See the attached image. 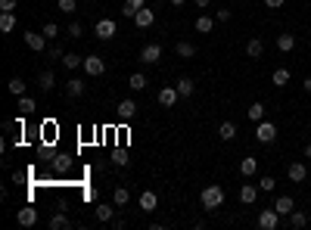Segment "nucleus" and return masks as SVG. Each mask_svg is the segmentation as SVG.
Returning a JSON list of instances; mask_svg holds the SVG:
<instances>
[{"label":"nucleus","instance_id":"nucleus-39","mask_svg":"<svg viewBox=\"0 0 311 230\" xmlns=\"http://www.w3.org/2000/svg\"><path fill=\"white\" fill-rule=\"evenodd\" d=\"M56 7H59L62 13H75V7H78V0H56Z\"/></svg>","mask_w":311,"mask_h":230},{"label":"nucleus","instance_id":"nucleus-42","mask_svg":"<svg viewBox=\"0 0 311 230\" xmlns=\"http://www.w3.org/2000/svg\"><path fill=\"white\" fill-rule=\"evenodd\" d=\"M16 10V0H0V13H13Z\"/></svg>","mask_w":311,"mask_h":230},{"label":"nucleus","instance_id":"nucleus-16","mask_svg":"<svg viewBox=\"0 0 311 230\" xmlns=\"http://www.w3.org/2000/svg\"><path fill=\"white\" fill-rule=\"evenodd\" d=\"M255 171H258V159H255V156H246V159L240 162V174H243V177H252Z\"/></svg>","mask_w":311,"mask_h":230},{"label":"nucleus","instance_id":"nucleus-48","mask_svg":"<svg viewBox=\"0 0 311 230\" xmlns=\"http://www.w3.org/2000/svg\"><path fill=\"white\" fill-rule=\"evenodd\" d=\"M193 4H196V7H203V10H206V7L212 4V0H193Z\"/></svg>","mask_w":311,"mask_h":230},{"label":"nucleus","instance_id":"nucleus-40","mask_svg":"<svg viewBox=\"0 0 311 230\" xmlns=\"http://www.w3.org/2000/svg\"><path fill=\"white\" fill-rule=\"evenodd\" d=\"M44 37H47V41H50V37H59V25L47 22V25H44Z\"/></svg>","mask_w":311,"mask_h":230},{"label":"nucleus","instance_id":"nucleus-4","mask_svg":"<svg viewBox=\"0 0 311 230\" xmlns=\"http://www.w3.org/2000/svg\"><path fill=\"white\" fill-rule=\"evenodd\" d=\"M94 34L100 37V41H112V37H115V22L112 19H100L94 25Z\"/></svg>","mask_w":311,"mask_h":230},{"label":"nucleus","instance_id":"nucleus-19","mask_svg":"<svg viewBox=\"0 0 311 230\" xmlns=\"http://www.w3.org/2000/svg\"><path fill=\"white\" fill-rule=\"evenodd\" d=\"M274 209H277L280 215H290V212H296V205H293V196H277Z\"/></svg>","mask_w":311,"mask_h":230},{"label":"nucleus","instance_id":"nucleus-31","mask_svg":"<svg viewBox=\"0 0 311 230\" xmlns=\"http://www.w3.org/2000/svg\"><path fill=\"white\" fill-rule=\"evenodd\" d=\"M112 215H115V205H106V202L97 205V218L100 221H112Z\"/></svg>","mask_w":311,"mask_h":230},{"label":"nucleus","instance_id":"nucleus-43","mask_svg":"<svg viewBox=\"0 0 311 230\" xmlns=\"http://www.w3.org/2000/svg\"><path fill=\"white\" fill-rule=\"evenodd\" d=\"M53 168H56V171H65V168H69V159H65V156H59V159L53 162Z\"/></svg>","mask_w":311,"mask_h":230},{"label":"nucleus","instance_id":"nucleus-37","mask_svg":"<svg viewBox=\"0 0 311 230\" xmlns=\"http://www.w3.org/2000/svg\"><path fill=\"white\" fill-rule=\"evenodd\" d=\"M112 162L119 165V168H125V165L131 162V159H128V149H115V156H112Z\"/></svg>","mask_w":311,"mask_h":230},{"label":"nucleus","instance_id":"nucleus-14","mask_svg":"<svg viewBox=\"0 0 311 230\" xmlns=\"http://www.w3.org/2000/svg\"><path fill=\"white\" fill-rule=\"evenodd\" d=\"M134 115H137V103H134V100H122V103H119V119L128 122V119H134Z\"/></svg>","mask_w":311,"mask_h":230},{"label":"nucleus","instance_id":"nucleus-17","mask_svg":"<svg viewBox=\"0 0 311 230\" xmlns=\"http://www.w3.org/2000/svg\"><path fill=\"white\" fill-rule=\"evenodd\" d=\"M37 84H41V90H50V87L56 84V75H53L50 68H44L41 75H37Z\"/></svg>","mask_w":311,"mask_h":230},{"label":"nucleus","instance_id":"nucleus-47","mask_svg":"<svg viewBox=\"0 0 311 230\" xmlns=\"http://www.w3.org/2000/svg\"><path fill=\"white\" fill-rule=\"evenodd\" d=\"M302 87H305V94H311V75H308V78L302 81Z\"/></svg>","mask_w":311,"mask_h":230},{"label":"nucleus","instance_id":"nucleus-26","mask_svg":"<svg viewBox=\"0 0 311 230\" xmlns=\"http://www.w3.org/2000/svg\"><path fill=\"white\" fill-rule=\"evenodd\" d=\"M59 62H62L65 68H78V65H84V56H78V53H65Z\"/></svg>","mask_w":311,"mask_h":230},{"label":"nucleus","instance_id":"nucleus-5","mask_svg":"<svg viewBox=\"0 0 311 230\" xmlns=\"http://www.w3.org/2000/svg\"><path fill=\"white\" fill-rule=\"evenodd\" d=\"M81 68L91 75V78H97V75H103V72H106V62H103L100 56H94V53H91V56H84V65H81Z\"/></svg>","mask_w":311,"mask_h":230},{"label":"nucleus","instance_id":"nucleus-13","mask_svg":"<svg viewBox=\"0 0 311 230\" xmlns=\"http://www.w3.org/2000/svg\"><path fill=\"white\" fill-rule=\"evenodd\" d=\"M152 22H156V13H152V10H146V7L134 16V25H137V28H149Z\"/></svg>","mask_w":311,"mask_h":230},{"label":"nucleus","instance_id":"nucleus-11","mask_svg":"<svg viewBox=\"0 0 311 230\" xmlns=\"http://www.w3.org/2000/svg\"><path fill=\"white\" fill-rule=\"evenodd\" d=\"M286 174H290V180H293V183H302V180L308 177V168H305L302 162H293V165L286 168Z\"/></svg>","mask_w":311,"mask_h":230},{"label":"nucleus","instance_id":"nucleus-6","mask_svg":"<svg viewBox=\"0 0 311 230\" xmlns=\"http://www.w3.org/2000/svg\"><path fill=\"white\" fill-rule=\"evenodd\" d=\"M140 59H143L146 65H152V62H159V59H162V44H146V47L140 50Z\"/></svg>","mask_w":311,"mask_h":230},{"label":"nucleus","instance_id":"nucleus-8","mask_svg":"<svg viewBox=\"0 0 311 230\" xmlns=\"http://www.w3.org/2000/svg\"><path fill=\"white\" fill-rule=\"evenodd\" d=\"M255 199H258V187H255V183H243V187H240V202H243V205H252Z\"/></svg>","mask_w":311,"mask_h":230},{"label":"nucleus","instance_id":"nucleus-12","mask_svg":"<svg viewBox=\"0 0 311 230\" xmlns=\"http://www.w3.org/2000/svg\"><path fill=\"white\" fill-rule=\"evenodd\" d=\"M44 41H47L44 34H37V31H25V44H28L31 50H37V53H41V50H44Z\"/></svg>","mask_w":311,"mask_h":230},{"label":"nucleus","instance_id":"nucleus-33","mask_svg":"<svg viewBox=\"0 0 311 230\" xmlns=\"http://www.w3.org/2000/svg\"><path fill=\"white\" fill-rule=\"evenodd\" d=\"M146 84H149V81L143 78V75H131V78H128V87H131V90H146Z\"/></svg>","mask_w":311,"mask_h":230},{"label":"nucleus","instance_id":"nucleus-41","mask_svg":"<svg viewBox=\"0 0 311 230\" xmlns=\"http://www.w3.org/2000/svg\"><path fill=\"white\" fill-rule=\"evenodd\" d=\"M81 34H84V28L78 25V22H72V25H69V37H81Z\"/></svg>","mask_w":311,"mask_h":230},{"label":"nucleus","instance_id":"nucleus-28","mask_svg":"<svg viewBox=\"0 0 311 230\" xmlns=\"http://www.w3.org/2000/svg\"><path fill=\"white\" fill-rule=\"evenodd\" d=\"M212 28H215V19H212V16H199V19H196V31H199V34H209Z\"/></svg>","mask_w":311,"mask_h":230},{"label":"nucleus","instance_id":"nucleus-44","mask_svg":"<svg viewBox=\"0 0 311 230\" xmlns=\"http://www.w3.org/2000/svg\"><path fill=\"white\" fill-rule=\"evenodd\" d=\"M283 4H286V0H264V7H268V10H280Z\"/></svg>","mask_w":311,"mask_h":230},{"label":"nucleus","instance_id":"nucleus-3","mask_svg":"<svg viewBox=\"0 0 311 230\" xmlns=\"http://www.w3.org/2000/svg\"><path fill=\"white\" fill-rule=\"evenodd\" d=\"M277 224H280V212L277 209H264L258 215V227L261 230H277Z\"/></svg>","mask_w":311,"mask_h":230},{"label":"nucleus","instance_id":"nucleus-7","mask_svg":"<svg viewBox=\"0 0 311 230\" xmlns=\"http://www.w3.org/2000/svg\"><path fill=\"white\" fill-rule=\"evenodd\" d=\"M16 221H19L22 227H34V224H37V209H31V205H25V209H19V215H16Z\"/></svg>","mask_w":311,"mask_h":230},{"label":"nucleus","instance_id":"nucleus-27","mask_svg":"<svg viewBox=\"0 0 311 230\" xmlns=\"http://www.w3.org/2000/svg\"><path fill=\"white\" fill-rule=\"evenodd\" d=\"M65 90H69V97H81V94H84V81H81V78H72V81L65 84Z\"/></svg>","mask_w":311,"mask_h":230},{"label":"nucleus","instance_id":"nucleus-1","mask_svg":"<svg viewBox=\"0 0 311 230\" xmlns=\"http://www.w3.org/2000/svg\"><path fill=\"white\" fill-rule=\"evenodd\" d=\"M199 202H203L206 212H218V209L224 205V190H221L218 183H209L203 193H199Z\"/></svg>","mask_w":311,"mask_h":230},{"label":"nucleus","instance_id":"nucleus-9","mask_svg":"<svg viewBox=\"0 0 311 230\" xmlns=\"http://www.w3.org/2000/svg\"><path fill=\"white\" fill-rule=\"evenodd\" d=\"M156 205H159V196H156L152 190H143L140 193V209L143 212H156Z\"/></svg>","mask_w":311,"mask_h":230},{"label":"nucleus","instance_id":"nucleus-22","mask_svg":"<svg viewBox=\"0 0 311 230\" xmlns=\"http://www.w3.org/2000/svg\"><path fill=\"white\" fill-rule=\"evenodd\" d=\"M174 50H177V56H181V59H193V56H196V47H193L190 41H181Z\"/></svg>","mask_w":311,"mask_h":230},{"label":"nucleus","instance_id":"nucleus-49","mask_svg":"<svg viewBox=\"0 0 311 230\" xmlns=\"http://www.w3.org/2000/svg\"><path fill=\"white\" fill-rule=\"evenodd\" d=\"M187 4V0H171V7H184Z\"/></svg>","mask_w":311,"mask_h":230},{"label":"nucleus","instance_id":"nucleus-38","mask_svg":"<svg viewBox=\"0 0 311 230\" xmlns=\"http://www.w3.org/2000/svg\"><path fill=\"white\" fill-rule=\"evenodd\" d=\"M274 187H277L274 177H261V180H258V190H264V193H274Z\"/></svg>","mask_w":311,"mask_h":230},{"label":"nucleus","instance_id":"nucleus-10","mask_svg":"<svg viewBox=\"0 0 311 230\" xmlns=\"http://www.w3.org/2000/svg\"><path fill=\"white\" fill-rule=\"evenodd\" d=\"M177 97H181L177 87H162V90H159V103H162L165 109H171V106L177 103Z\"/></svg>","mask_w":311,"mask_h":230},{"label":"nucleus","instance_id":"nucleus-50","mask_svg":"<svg viewBox=\"0 0 311 230\" xmlns=\"http://www.w3.org/2000/svg\"><path fill=\"white\" fill-rule=\"evenodd\" d=\"M305 159H311V143H308V146H305Z\"/></svg>","mask_w":311,"mask_h":230},{"label":"nucleus","instance_id":"nucleus-36","mask_svg":"<svg viewBox=\"0 0 311 230\" xmlns=\"http://www.w3.org/2000/svg\"><path fill=\"white\" fill-rule=\"evenodd\" d=\"M7 87H10V94H16V97H22V94H25V81H22V78H10V84H7Z\"/></svg>","mask_w":311,"mask_h":230},{"label":"nucleus","instance_id":"nucleus-23","mask_svg":"<svg viewBox=\"0 0 311 230\" xmlns=\"http://www.w3.org/2000/svg\"><path fill=\"white\" fill-rule=\"evenodd\" d=\"M293 47H296V37H293V34H280V37H277V50H280V53H290Z\"/></svg>","mask_w":311,"mask_h":230},{"label":"nucleus","instance_id":"nucleus-15","mask_svg":"<svg viewBox=\"0 0 311 230\" xmlns=\"http://www.w3.org/2000/svg\"><path fill=\"white\" fill-rule=\"evenodd\" d=\"M246 56H249V59H261V56H264V44L258 41V37H252V41L246 44Z\"/></svg>","mask_w":311,"mask_h":230},{"label":"nucleus","instance_id":"nucleus-21","mask_svg":"<svg viewBox=\"0 0 311 230\" xmlns=\"http://www.w3.org/2000/svg\"><path fill=\"white\" fill-rule=\"evenodd\" d=\"M271 84H274V87H286L290 84V72L286 68H277L274 75H271Z\"/></svg>","mask_w":311,"mask_h":230},{"label":"nucleus","instance_id":"nucleus-45","mask_svg":"<svg viewBox=\"0 0 311 230\" xmlns=\"http://www.w3.org/2000/svg\"><path fill=\"white\" fill-rule=\"evenodd\" d=\"M62 56H65V53H62L59 47H50V59H62Z\"/></svg>","mask_w":311,"mask_h":230},{"label":"nucleus","instance_id":"nucleus-32","mask_svg":"<svg viewBox=\"0 0 311 230\" xmlns=\"http://www.w3.org/2000/svg\"><path fill=\"white\" fill-rule=\"evenodd\" d=\"M308 224V218H305V212H290V227H296V230H302Z\"/></svg>","mask_w":311,"mask_h":230},{"label":"nucleus","instance_id":"nucleus-25","mask_svg":"<svg viewBox=\"0 0 311 230\" xmlns=\"http://www.w3.org/2000/svg\"><path fill=\"white\" fill-rule=\"evenodd\" d=\"M218 137H221V140H233V137H237V125H233V122H224V125L218 128Z\"/></svg>","mask_w":311,"mask_h":230},{"label":"nucleus","instance_id":"nucleus-24","mask_svg":"<svg viewBox=\"0 0 311 230\" xmlns=\"http://www.w3.org/2000/svg\"><path fill=\"white\" fill-rule=\"evenodd\" d=\"M140 10H143V0H125V10H122V13H125L128 19H134Z\"/></svg>","mask_w":311,"mask_h":230},{"label":"nucleus","instance_id":"nucleus-18","mask_svg":"<svg viewBox=\"0 0 311 230\" xmlns=\"http://www.w3.org/2000/svg\"><path fill=\"white\" fill-rule=\"evenodd\" d=\"M177 94L181 97H193V90H196V84H193V78H177Z\"/></svg>","mask_w":311,"mask_h":230},{"label":"nucleus","instance_id":"nucleus-30","mask_svg":"<svg viewBox=\"0 0 311 230\" xmlns=\"http://www.w3.org/2000/svg\"><path fill=\"white\" fill-rule=\"evenodd\" d=\"M16 28V16L13 13H0V31H13Z\"/></svg>","mask_w":311,"mask_h":230},{"label":"nucleus","instance_id":"nucleus-2","mask_svg":"<svg viewBox=\"0 0 311 230\" xmlns=\"http://www.w3.org/2000/svg\"><path fill=\"white\" fill-rule=\"evenodd\" d=\"M255 140H258V143H274V140H277V125L261 119L258 128H255Z\"/></svg>","mask_w":311,"mask_h":230},{"label":"nucleus","instance_id":"nucleus-34","mask_svg":"<svg viewBox=\"0 0 311 230\" xmlns=\"http://www.w3.org/2000/svg\"><path fill=\"white\" fill-rule=\"evenodd\" d=\"M65 227H69V218H65V215H62V212H59V215H53V218H50V230H65Z\"/></svg>","mask_w":311,"mask_h":230},{"label":"nucleus","instance_id":"nucleus-46","mask_svg":"<svg viewBox=\"0 0 311 230\" xmlns=\"http://www.w3.org/2000/svg\"><path fill=\"white\" fill-rule=\"evenodd\" d=\"M230 19V10H218V22H227Z\"/></svg>","mask_w":311,"mask_h":230},{"label":"nucleus","instance_id":"nucleus-20","mask_svg":"<svg viewBox=\"0 0 311 230\" xmlns=\"http://www.w3.org/2000/svg\"><path fill=\"white\" fill-rule=\"evenodd\" d=\"M128 199H131V193H128V187H115V193H112V202L115 205H128Z\"/></svg>","mask_w":311,"mask_h":230},{"label":"nucleus","instance_id":"nucleus-35","mask_svg":"<svg viewBox=\"0 0 311 230\" xmlns=\"http://www.w3.org/2000/svg\"><path fill=\"white\" fill-rule=\"evenodd\" d=\"M249 119H252V122H261V119H264V103H252V106H249Z\"/></svg>","mask_w":311,"mask_h":230},{"label":"nucleus","instance_id":"nucleus-29","mask_svg":"<svg viewBox=\"0 0 311 230\" xmlns=\"http://www.w3.org/2000/svg\"><path fill=\"white\" fill-rule=\"evenodd\" d=\"M34 109H37V103L31 97H19V115H31Z\"/></svg>","mask_w":311,"mask_h":230}]
</instances>
